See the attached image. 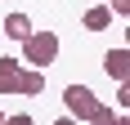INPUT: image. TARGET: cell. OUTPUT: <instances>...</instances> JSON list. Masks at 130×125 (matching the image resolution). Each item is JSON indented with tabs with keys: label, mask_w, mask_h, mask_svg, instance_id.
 Segmentation results:
<instances>
[{
	"label": "cell",
	"mask_w": 130,
	"mask_h": 125,
	"mask_svg": "<svg viewBox=\"0 0 130 125\" xmlns=\"http://www.w3.org/2000/svg\"><path fill=\"white\" fill-rule=\"evenodd\" d=\"M58 58V36H54V31H31V36L23 40V67H40V72H45V67H50V62Z\"/></svg>",
	"instance_id": "1"
},
{
	"label": "cell",
	"mask_w": 130,
	"mask_h": 125,
	"mask_svg": "<svg viewBox=\"0 0 130 125\" xmlns=\"http://www.w3.org/2000/svg\"><path fill=\"white\" fill-rule=\"evenodd\" d=\"M63 107H67L72 121H90V112L99 107V98H94L90 85H67V89H63Z\"/></svg>",
	"instance_id": "2"
},
{
	"label": "cell",
	"mask_w": 130,
	"mask_h": 125,
	"mask_svg": "<svg viewBox=\"0 0 130 125\" xmlns=\"http://www.w3.org/2000/svg\"><path fill=\"white\" fill-rule=\"evenodd\" d=\"M18 89H23V62L5 54L0 58V98H13Z\"/></svg>",
	"instance_id": "3"
},
{
	"label": "cell",
	"mask_w": 130,
	"mask_h": 125,
	"mask_svg": "<svg viewBox=\"0 0 130 125\" xmlns=\"http://www.w3.org/2000/svg\"><path fill=\"white\" fill-rule=\"evenodd\" d=\"M31 31H36V23H31L27 13H5V18H0V36L18 40V45H23V40L31 36Z\"/></svg>",
	"instance_id": "4"
},
{
	"label": "cell",
	"mask_w": 130,
	"mask_h": 125,
	"mask_svg": "<svg viewBox=\"0 0 130 125\" xmlns=\"http://www.w3.org/2000/svg\"><path fill=\"white\" fill-rule=\"evenodd\" d=\"M103 72L112 76L117 85L130 76V49H126V45H117V49H108V54H103Z\"/></svg>",
	"instance_id": "5"
},
{
	"label": "cell",
	"mask_w": 130,
	"mask_h": 125,
	"mask_svg": "<svg viewBox=\"0 0 130 125\" xmlns=\"http://www.w3.org/2000/svg\"><path fill=\"white\" fill-rule=\"evenodd\" d=\"M23 98H40L45 94V72L40 67H23V89H18Z\"/></svg>",
	"instance_id": "6"
},
{
	"label": "cell",
	"mask_w": 130,
	"mask_h": 125,
	"mask_svg": "<svg viewBox=\"0 0 130 125\" xmlns=\"http://www.w3.org/2000/svg\"><path fill=\"white\" fill-rule=\"evenodd\" d=\"M81 27L85 31H103V27H112V13H108V5H94V9L81 13Z\"/></svg>",
	"instance_id": "7"
},
{
	"label": "cell",
	"mask_w": 130,
	"mask_h": 125,
	"mask_svg": "<svg viewBox=\"0 0 130 125\" xmlns=\"http://www.w3.org/2000/svg\"><path fill=\"white\" fill-rule=\"evenodd\" d=\"M90 125H130V121H126V112H112L108 103H99L90 112Z\"/></svg>",
	"instance_id": "8"
},
{
	"label": "cell",
	"mask_w": 130,
	"mask_h": 125,
	"mask_svg": "<svg viewBox=\"0 0 130 125\" xmlns=\"http://www.w3.org/2000/svg\"><path fill=\"white\" fill-rule=\"evenodd\" d=\"M126 107H130V85L121 80V85H117V112H126Z\"/></svg>",
	"instance_id": "9"
},
{
	"label": "cell",
	"mask_w": 130,
	"mask_h": 125,
	"mask_svg": "<svg viewBox=\"0 0 130 125\" xmlns=\"http://www.w3.org/2000/svg\"><path fill=\"white\" fill-rule=\"evenodd\" d=\"M108 13H117V18H126V13H130V0H112V5H108Z\"/></svg>",
	"instance_id": "10"
},
{
	"label": "cell",
	"mask_w": 130,
	"mask_h": 125,
	"mask_svg": "<svg viewBox=\"0 0 130 125\" xmlns=\"http://www.w3.org/2000/svg\"><path fill=\"white\" fill-rule=\"evenodd\" d=\"M5 125H36V121H31L27 112H18V116H5Z\"/></svg>",
	"instance_id": "11"
},
{
	"label": "cell",
	"mask_w": 130,
	"mask_h": 125,
	"mask_svg": "<svg viewBox=\"0 0 130 125\" xmlns=\"http://www.w3.org/2000/svg\"><path fill=\"white\" fill-rule=\"evenodd\" d=\"M54 125H81V121H72V116H58V121H54Z\"/></svg>",
	"instance_id": "12"
},
{
	"label": "cell",
	"mask_w": 130,
	"mask_h": 125,
	"mask_svg": "<svg viewBox=\"0 0 130 125\" xmlns=\"http://www.w3.org/2000/svg\"><path fill=\"white\" fill-rule=\"evenodd\" d=\"M0 125H5V112H0Z\"/></svg>",
	"instance_id": "13"
}]
</instances>
